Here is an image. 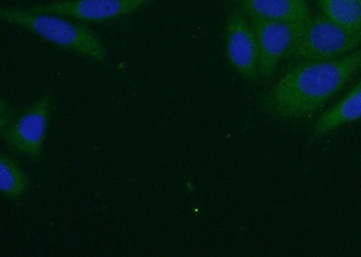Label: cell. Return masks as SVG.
<instances>
[{
    "label": "cell",
    "instance_id": "obj_1",
    "mask_svg": "<svg viewBox=\"0 0 361 257\" xmlns=\"http://www.w3.org/2000/svg\"><path fill=\"white\" fill-rule=\"evenodd\" d=\"M361 70V49L333 60H308L290 69L261 99V107L285 121L311 117Z\"/></svg>",
    "mask_w": 361,
    "mask_h": 257
},
{
    "label": "cell",
    "instance_id": "obj_2",
    "mask_svg": "<svg viewBox=\"0 0 361 257\" xmlns=\"http://www.w3.org/2000/svg\"><path fill=\"white\" fill-rule=\"evenodd\" d=\"M0 17L38 35L64 50L73 51L96 63H105L107 51L98 37L85 25L66 20L61 15L40 14L18 8H2Z\"/></svg>",
    "mask_w": 361,
    "mask_h": 257
},
{
    "label": "cell",
    "instance_id": "obj_3",
    "mask_svg": "<svg viewBox=\"0 0 361 257\" xmlns=\"http://www.w3.org/2000/svg\"><path fill=\"white\" fill-rule=\"evenodd\" d=\"M360 44L361 32L350 31L319 14L306 22L289 56L302 61L333 60L353 53Z\"/></svg>",
    "mask_w": 361,
    "mask_h": 257
},
{
    "label": "cell",
    "instance_id": "obj_4",
    "mask_svg": "<svg viewBox=\"0 0 361 257\" xmlns=\"http://www.w3.org/2000/svg\"><path fill=\"white\" fill-rule=\"evenodd\" d=\"M306 22L251 18L259 50V77L269 80L283 57L289 56L304 33Z\"/></svg>",
    "mask_w": 361,
    "mask_h": 257
},
{
    "label": "cell",
    "instance_id": "obj_5",
    "mask_svg": "<svg viewBox=\"0 0 361 257\" xmlns=\"http://www.w3.org/2000/svg\"><path fill=\"white\" fill-rule=\"evenodd\" d=\"M51 107V96L47 93L0 132L2 139L16 152L38 162L43 154Z\"/></svg>",
    "mask_w": 361,
    "mask_h": 257
},
{
    "label": "cell",
    "instance_id": "obj_6",
    "mask_svg": "<svg viewBox=\"0 0 361 257\" xmlns=\"http://www.w3.org/2000/svg\"><path fill=\"white\" fill-rule=\"evenodd\" d=\"M154 0H63L32 6L29 11L54 14L92 23L117 20L133 14Z\"/></svg>",
    "mask_w": 361,
    "mask_h": 257
},
{
    "label": "cell",
    "instance_id": "obj_7",
    "mask_svg": "<svg viewBox=\"0 0 361 257\" xmlns=\"http://www.w3.org/2000/svg\"><path fill=\"white\" fill-rule=\"evenodd\" d=\"M226 54L231 65L245 80L255 82L259 78V44L252 25L240 9L232 11L228 18Z\"/></svg>",
    "mask_w": 361,
    "mask_h": 257
},
{
    "label": "cell",
    "instance_id": "obj_8",
    "mask_svg": "<svg viewBox=\"0 0 361 257\" xmlns=\"http://www.w3.org/2000/svg\"><path fill=\"white\" fill-rule=\"evenodd\" d=\"M240 11L251 18L307 22L312 18L305 0H236Z\"/></svg>",
    "mask_w": 361,
    "mask_h": 257
},
{
    "label": "cell",
    "instance_id": "obj_9",
    "mask_svg": "<svg viewBox=\"0 0 361 257\" xmlns=\"http://www.w3.org/2000/svg\"><path fill=\"white\" fill-rule=\"evenodd\" d=\"M361 118V82L349 94L321 115L314 127V137H321L336 128Z\"/></svg>",
    "mask_w": 361,
    "mask_h": 257
},
{
    "label": "cell",
    "instance_id": "obj_10",
    "mask_svg": "<svg viewBox=\"0 0 361 257\" xmlns=\"http://www.w3.org/2000/svg\"><path fill=\"white\" fill-rule=\"evenodd\" d=\"M318 6L334 23L361 32V0H318Z\"/></svg>",
    "mask_w": 361,
    "mask_h": 257
},
{
    "label": "cell",
    "instance_id": "obj_11",
    "mask_svg": "<svg viewBox=\"0 0 361 257\" xmlns=\"http://www.w3.org/2000/svg\"><path fill=\"white\" fill-rule=\"evenodd\" d=\"M29 188V179L17 161L6 153L0 157V189L8 200L18 201Z\"/></svg>",
    "mask_w": 361,
    "mask_h": 257
},
{
    "label": "cell",
    "instance_id": "obj_12",
    "mask_svg": "<svg viewBox=\"0 0 361 257\" xmlns=\"http://www.w3.org/2000/svg\"><path fill=\"white\" fill-rule=\"evenodd\" d=\"M17 117L16 111L9 106L4 99L1 101L0 105V132L4 131Z\"/></svg>",
    "mask_w": 361,
    "mask_h": 257
},
{
    "label": "cell",
    "instance_id": "obj_13",
    "mask_svg": "<svg viewBox=\"0 0 361 257\" xmlns=\"http://www.w3.org/2000/svg\"><path fill=\"white\" fill-rule=\"evenodd\" d=\"M360 82H361V80H360Z\"/></svg>",
    "mask_w": 361,
    "mask_h": 257
}]
</instances>
